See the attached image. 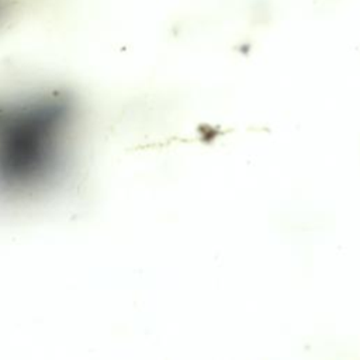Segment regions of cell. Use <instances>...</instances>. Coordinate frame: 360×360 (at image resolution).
<instances>
[{
    "mask_svg": "<svg viewBox=\"0 0 360 360\" xmlns=\"http://www.w3.org/2000/svg\"><path fill=\"white\" fill-rule=\"evenodd\" d=\"M76 118L65 89L0 94V198L32 197L60 179Z\"/></svg>",
    "mask_w": 360,
    "mask_h": 360,
    "instance_id": "obj_1",
    "label": "cell"
},
{
    "mask_svg": "<svg viewBox=\"0 0 360 360\" xmlns=\"http://www.w3.org/2000/svg\"><path fill=\"white\" fill-rule=\"evenodd\" d=\"M31 0H0V28L15 17Z\"/></svg>",
    "mask_w": 360,
    "mask_h": 360,
    "instance_id": "obj_2",
    "label": "cell"
}]
</instances>
